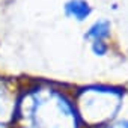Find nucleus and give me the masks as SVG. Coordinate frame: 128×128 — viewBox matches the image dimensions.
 Wrapping results in <instances>:
<instances>
[{
    "label": "nucleus",
    "instance_id": "obj_1",
    "mask_svg": "<svg viewBox=\"0 0 128 128\" xmlns=\"http://www.w3.org/2000/svg\"><path fill=\"white\" fill-rule=\"evenodd\" d=\"M76 102L65 92L36 84L18 88L12 128H82ZM86 128V126H84Z\"/></svg>",
    "mask_w": 128,
    "mask_h": 128
},
{
    "label": "nucleus",
    "instance_id": "obj_2",
    "mask_svg": "<svg viewBox=\"0 0 128 128\" xmlns=\"http://www.w3.org/2000/svg\"><path fill=\"white\" fill-rule=\"evenodd\" d=\"M74 102L78 118L86 128L101 126L114 116L119 107L118 94L108 88L84 89Z\"/></svg>",
    "mask_w": 128,
    "mask_h": 128
},
{
    "label": "nucleus",
    "instance_id": "obj_3",
    "mask_svg": "<svg viewBox=\"0 0 128 128\" xmlns=\"http://www.w3.org/2000/svg\"><path fill=\"white\" fill-rule=\"evenodd\" d=\"M65 14L77 21H83L90 14V6L84 0H70L65 5Z\"/></svg>",
    "mask_w": 128,
    "mask_h": 128
},
{
    "label": "nucleus",
    "instance_id": "obj_4",
    "mask_svg": "<svg viewBox=\"0 0 128 128\" xmlns=\"http://www.w3.org/2000/svg\"><path fill=\"white\" fill-rule=\"evenodd\" d=\"M108 35H110V23L107 20H98L89 27L84 36L95 42V41H104Z\"/></svg>",
    "mask_w": 128,
    "mask_h": 128
},
{
    "label": "nucleus",
    "instance_id": "obj_5",
    "mask_svg": "<svg viewBox=\"0 0 128 128\" xmlns=\"http://www.w3.org/2000/svg\"><path fill=\"white\" fill-rule=\"evenodd\" d=\"M92 50H94L95 54L102 56V54H106V51H107V45H106L104 41H95V42H92Z\"/></svg>",
    "mask_w": 128,
    "mask_h": 128
},
{
    "label": "nucleus",
    "instance_id": "obj_6",
    "mask_svg": "<svg viewBox=\"0 0 128 128\" xmlns=\"http://www.w3.org/2000/svg\"><path fill=\"white\" fill-rule=\"evenodd\" d=\"M118 128H128V120H122V122H119Z\"/></svg>",
    "mask_w": 128,
    "mask_h": 128
},
{
    "label": "nucleus",
    "instance_id": "obj_7",
    "mask_svg": "<svg viewBox=\"0 0 128 128\" xmlns=\"http://www.w3.org/2000/svg\"><path fill=\"white\" fill-rule=\"evenodd\" d=\"M0 128H12L11 124H3V122H0Z\"/></svg>",
    "mask_w": 128,
    "mask_h": 128
}]
</instances>
